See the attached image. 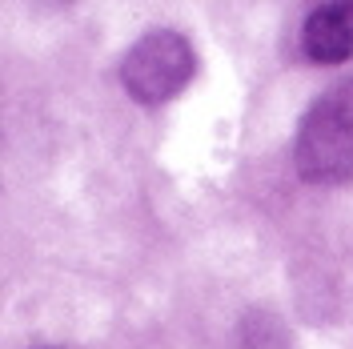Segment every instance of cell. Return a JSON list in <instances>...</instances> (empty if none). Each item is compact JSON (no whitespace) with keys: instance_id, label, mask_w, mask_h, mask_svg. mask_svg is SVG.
Wrapping results in <instances>:
<instances>
[{"instance_id":"obj_1","label":"cell","mask_w":353,"mask_h":349,"mask_svg":"<svg viewBox=\"0 0 353 349\" xmlns=\"http://www.w3.org/2000/svg\"><path fill=\"white\" fill-rule=\"evenodd\" d=\"M297 173L309 185H341L353 177V92H325L301 117L293 145Z\"/></svg>"},{"instance_id":"obj_2","label":"cell","mask_w":353,"mask_h":349,"mask_svg":"<svg viewBox=\"0 0 353 349\" xmlns=\"http://www.w3.org/2000/svg\"><path fill=\"white\" fill-rule=\"evenodd\" d=\"M193 68H197L193 44L173 28H157L125 52L121 85L137 105H165L193 81Z\"/></svg>"},{"instance_id":"obj_3","label":"cell","mask_w":353,"mask_h":349,"mask_svg":"<svg viewBox=\"0 0 353 349\" xmlns=\"http://www.w3.org/2000/svg\"><path fill=\"white\" fill-rule=\"evenodd\" d=\"M301 52L313 65H341L353 57V8L345 0L321 4L305 17L301 28Z\"/></svg>"},{"instance_id":"obj_4","label":"cell","mask_w":353,"mask_h":349,"mask_svg":"<svg viewBox=\"0 0 353 349\" xmlns=\"http://www.w3.org/2000/svg\"><path fill=\"white\" fill-rule=\"evenodd\" d=\"M345 4H350V8H353V0H345Z\"/></svg>"}]
</instances>
